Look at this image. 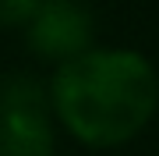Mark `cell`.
I'll return each instance as SVG.
<instances>
[{"label":"cell","instance_id":"obj_3","mask_svg":"<svg viewBox=\"0 0 159 156\" xmlns=\"http://www.w3.org/2000/svg\"><path fill=\"white\" fill-rule=\"evenodd\" d=\"M25 43L39 60L57 68L96 46V18L85 0H43L25 21Z\"/></svg>","mask_w":159,"mask_h":156},{"label":"cell","instance_id":"obj_2","mask_svg":"<svg viewBox=\"0 0 159 156\" xmlns=\"http://www.w3.org/2000/svg\"><path fill=\"white\" fill-rule=\"evenodd\" d=\"M0 156H57V121L43 78L18 71L0 82Z\"/></svg>","mask_w":159,"mask_h":156},{"label":"cell","instance_id":"obj_1","mask_svg":"<svg viewBox=\"0 0 159 156\" xmlns=\"http://www.w3.org/2000/svg\"><path fill=\"white\" fill-rule=\"evenodd\" d=\"M50 114L85 149L131 145L159 114V71L142 50L92 46L53 68Z\"/></svg>","mask_w":159,"mask_h":156},{"label":"cell","instance_id":"obj_4","mask_svg":"<svg viewBox=\"0 0 159 156\" xmlns=\"http://www.w3.org/2000/svg\"><path fill=\"white\" fill-rule=\"evenodd\" d=\"M43 0H0V29H25Z\"/></svg>","mask_w":159,"mask_h":156}]
</instances>
